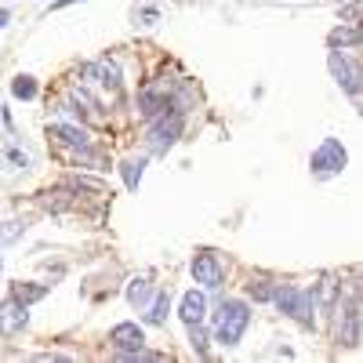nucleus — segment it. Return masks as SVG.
<instances>
[{"label":"nucleus","instance_id":"obj_4","mask_svg":"<svg viewBox=\"0 0 363 363\" xmlns=\"http://www.w3.org/2000/svg\"><path fill=\"white\" fill-rule=\"evenodd\" d=\"M345 160H349V157H345V145H342L338 138H323L309 164H313L316 174H338V171L345 167Z\"/></svg>","mask_w":363,"mask_h":363},{"label":"nucleus","instance_id":"obj_20","mask_svg":"<svg viewBox=\"0 0 363 363\" xmlns=\"http://www.w3.org/2000/svg\"><path fill=\"white\" fill-rule=\"evenodd\" d=\"M247 291H251L255 301H272V294H277V287H272V284H251Z\"/></svg>","mask_w":363,"mask_h":363},{"label":"nucleus","instance_id":"obj_18","mask_svg":"<svg viewBox=\"0 0 363 363\" xmlns=\"http://www.w3.org/2000/svg\"><path fill=\"white\" fill-rule=\"evenodd\" d=\"M167 309H171V298L167 294H157V301H153V309H149V323H164V316H167Z\"/></svg>","mask_w":363,"mask_h":363},{"label":"nucleus","instance_id":"obj_14","mask_svg":"<svg viewBox=\"0 0 363 363\" xmlns=\"http://www.w3.org/2000/svg\"><path fill=\"white\" fill-rule=\"evenodd\" d=\"M149 298H153V287H149V277H138V280H131V287H128V301L135 309H145L149 306Z\"/></svg>","mask_w":363,"mask_h":363},{"label":"nucleus","instance_id":"obj_25","mask_svg":"<svg viewBox=\"0 0 363 363\" xmlns=\"http://www.w3.org/2000/svg\"><path fill=\"white\" fill-rule=\"evenodd\" d=\"M0 269H4V262H0Z\"/></svg>","mask_w":363,"mask_h":363},{"label":"nucleus","instance_id":"obj_9","mask_svg":"<svg viewBox=\"0 0 363 363\" xmlns=\"http://www.w3.org/2000/svg\"><path fill=\"white\" fill-rule=\"evenodd\" d=\"M26 327V306L15 298H4L0 301V335H18V330Z\"/></svg>","mask_w":363,"mask_h":363},{"label":"nucleus","instance_id":"obj_23","mask_svg":"<svg viewBox=\"0 0 363 363\" xmlns=\"http://www.w3.org/2000/svg\"><path fill=\"white\" fill-rule=\"evenodd\" d=\"M69 4H77V0H55V4H51V8L58 11V8H69Z\"/></svg>","mask_w":363,"mask_h":363},{"label":"nucleus","instance_id":"obj_2","mask_svg":"<svg viewBox=\"0 0 363 363\" xmlns=\"http://www.w3.org/2000/svg\"><path fill=\"white\" fill-rule=\"evenodd\" d=\"M272 301L280 306V313H287L291 320H298L301 327H313V320H316V298H313V291H306V287H277V294H272Z\"/></svg>","mask_w":363,"mask_h":363},{"label":"nucleus","instance_id":"obj_6","mask_svg":"<svg viewBox=\"0 0 363 363\" xmlns=\"http://www.w3.org/2000/svg\"><path fill=\"white\" fill-rule=\"evenodd\" d=\"M222 277H225V269H222V262L211 255V251H200V255L193 258V280H196V284H203V287L215 291V287L222 284Z\"/></svg>","mask_w":363,"mask_h":363},{"label":"nucleus","instance_id":"obj_7","mask_svg":"<svg viewBox=\"0 0 363 363\" xmlns=\"http://www.w3.org/2000/svg\"><path fill=\"white\" fill-rule=\"evenodd\" d=\"M109 345H113L116 352H138V349L145 345V330H142L138 323H116V327L109 330Z\"/></svg>","mask_w":363,"mask_h":363},{"label":"nucleus","instance_id":"obj_19","mask_svg":"<svg viewBox=\"0 0 363 363\" xmlns=\"http://www.w3.org/2000/svg\"><path fill=\"white\" fill-rule=\"evenodd\" d=\"M189 342H193L196 356H207V335H203V323H189Z\"/></svg>","mask_w":363,"mask_h":363},{"label":"nucleus","instance_id":"obj_13","mask_svg":"<svg viewBox=\"0 0 363 363\" xmlns=\"http://www.w3.org/2000/svg\"><path fill=\"white\" fill-rule=\"evenodd\" d=\"M48 294V284H11V298L22 301V306H33V301H40Z\"/></svg>","mask_w":363,"mask_h":363},{"label":"nucleus","instance_id":"obj_8","mask_svg":"<svg viewBox=\"0 0 363 363\" xmlns=\"http://www.w3.org/2000/svg\"><path fill=\"white\" fill-rule=\"evenodd\" d=\"M338 342L349 345V349L359 345V306H356V298L338 313Z\"/></svg>","mask_w":363,"mask_h":363},{"label":"nucleus","instance_id":"obj_3","mask_svg":"<svg viewBox=\"0 0 363 363\" xmlns=\"http://www.w3.org/2000/svg\"><path fill=\"white\" fill-rule=\"evenodd\" d=\"M149 124H153V128H149V149H153V153H167V149L178 142L186 116H182V109H167L157 120H149Z\"/></svg>","mask_w":363,"mask_h":363},{"label":"nucleus","instance_id":"obj_11","mask_svg":"<svg viewBox=\"0 0 363 363\" xmlns=\"http://www.w3.org/2000/svg\"><path fill=\"white\" fill-rule=\"evenodd\" d=\"M178 316L186 323H203L207 320V298L200 291H186L182 294V306H178Z\"/></svg>","mask_w":363,"mask_h":363},{"label":"nucleus","instance_id":"obj_22","mask_svg":"<svg viewBox=\"0 0 363 363\" xmlns=\"http://www.w3.org/2000/svg\"><path fill=\"white\" fill-rule=\"evenodd\" d=\"M8 160H11L15 167H29V157H26V153H18V149H8Z\"/></svg>","mask_w":363,"mask_h":363},{"label":"nucleus","instance_id":"obj_10","mask_svg":"<svg viewBox=\"0 0 363 363\" xmlns=\"http://www.w3.org/2000/svg\"><path fill=\"white\" fill-rule=\"evenodd\" d=\"M91 69H95V84L106 87V95L116 102L120 99V66L109 62V58H99V62H91Z\"/></svg>","mask_w":363,"mask_h":363},{"label":"nucleus","instance_id":"obj_21","mask_svg":"<svg viewBox=\"0 0 363 363\" xmlns=\"http://www.w3.org/2000/svg\"><path fill=\"white\" fill-rule=\"evenodd\" d=\"M8 229H0V240H15L22 233V222H4Z\"/></svg>","mask_w":363,"mask_h":363},{"label":"nucleus","instance_id":"obj_15","mask_svg":"<svg viewBox=\"0 0 363 363\" xmlns=\"http://www.w3.org/2000/svg\"><path fill=\"white\" fill-rule=\"evenodd\" d=\"M327 44H330V48H356V44H359V26L349 22L345 29H335V33L327 37Z\"/></svg>","mask_w":363,"mask_h":363},{"label":"nucleus","instance_id":"obj_5","mask_svg":"<svg viewBox=\"0 0 363 363\" xmlns=\"http://www.w3.org/2000/svg\"><path fill=\"white\" fill-rule=\"evenodd\" d=\"M327 62H330V73H335V80L349 91V95H359V66L352 62V58H349V55H342V51L335 48Z\"/></svg>","mask_w":363,"mask_h":363},{"label":"nucleus","instance_id":"obj_1","mask_svg":"<svg viewBox=\"0 0 363 363\" xmlns=\"http://www.w3.org/2000/svg\"><path fill=\"white\" fill-rule=\"evenodd\" d=\"M247 323H251V309L240 298H225L218 306V313H215V342L236 345L240 338H244Z\"/></svg>","mask_w":363,"mask_h":363},{"label":"nucleus","instance_id":"obj_12","mask_svg":"<svg viewBox=\"0 0 363 363\" xmlns=\"http://www.w3.org/2000/svg\"><path fill=\"white\" fill-rule=\"evenodd\" d=\"M48 135H51V138H58L62 145H69V149H87V145H91L87 131H84V128H69V124H51V128H48Z\"/></svg>","mask_w":363,"mask_h":363},{"label":"nucleus","instance_id":"obj_24","mask_svg":"<svg viewBox=\"0 0 363 363\" xmlns=\"http://www.w3.org/2000/svg\"><path fill=\"white\" fill-rule=\"evenodd\" d=\"M8 18H11L8 11H0V29H4V26H8Z\"/></svg>","mask_w":363,"mask_h":363},{"label":"nucleus","instance_id":"obj_17","mask_svg":"<svg viewBox=\"0 0 363 363\" xmlns=\"http://www.w3.org/2000/svg\"><path fill=\"white\" fill-rule=\"evenodd\" d=\"M11 95H15V99H33V95H37V80H33V77H15Z\"/></svg>","mask_w":363,"mask_h":363},{"label":"nucleus","instance_id":"obj_16","mask_svg":"<svg viewBox=\"0 0 363 363\" xmlns=\"http://www.w3.org/2000/svg\"><path fill=\"white\" fill-rule=\"evenodd\" d=\"M142 167H145V160H124V164H120V174H124V186H128V189H138Z\"/></svg>","mask_w":363,"mask_h":363}]
</instances>
